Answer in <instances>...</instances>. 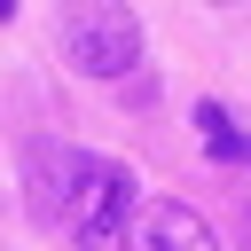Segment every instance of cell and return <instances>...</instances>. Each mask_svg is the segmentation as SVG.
I'll list each match as a JSON object with an SVG mask.
<instances>
[{"instance_id":"6da1fadb","label":"cell","mask_w":251,"mask_h":251,"mask_svg":"<svg viewBox=\"0 0 251 251\" xmlns=\"http://www.w3.org/2000/svg\"><path fill=\"white\" fill-rule=\"evenodd\" d=\"M24 196H31V220L47 235H63L71 251H118L133 212H141L133 165L110 149H78V141H31Z\"/></svg>"},{"instance_id":"7a4b0ae2","label":"cell","mask_w":251,"mask_h":251,"mask_svg":"<svg viewBox=\"0 0 251 251\" xmlns=\"http://www.w3.org/2000/svg\"><path fill=\"white\" fill-rule=\"evenodd\" d=\"M63 63L78 78H126V71H141V16L118 8V0L63 8Z\"/></svg>"},{"instance_id":"3957f363","label":"cell","mask_w":251,"mask_h":251,"mask_svg":"<svg viewBox=\"0 0 251 251\" xmlns=\"http://www.w3.org/2000/svg\"><path fill=\"white\" fill-rule=\"evenodd\" d=\"M118 251H220V243H212V227H204L188 204H173V196H141V212H133V227H126Z\"/></svg>"},{"instance_id":"277c9868","label":"cell","mask_w":251,"mask_h":251,"mask_svg":"<svg viewBox=\"0 0 251 251\" xmlns=\"http://www.w3.org/2000/svg\"><path fill=\"white\" fill-rule=\"evenodd\" d=\"M196 141H204V157H220V165H243V157H251V133H243L220 102H196Z\"/></svg>"},{"instance_id":"5b68a950","label":"cell","mask_w":251,"mask_h":251,"mask_svg":"<svg viewBox=\"0 0 251 251\" xmlns=\"http://www.w3.org/2000/svg\"><path fill=\"white\" fill-rule=\"evenodd\" d=\"M243 251H251V212H243Z\"/></svg>"},{"instance_id":"8992f818","label":"cell","mask_w":251,"mask_h":251,"mask_svg":"<svg viewBox=\"0 0 251 251\" xmlns=\"http://www.w3.org/2000/svg\"><path fill=\"white\" fill-rule=\"evenodd\" d=\"M243 165H251V157H243Z\"/></svg>"}]
</instances>
